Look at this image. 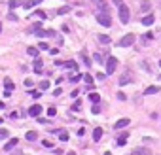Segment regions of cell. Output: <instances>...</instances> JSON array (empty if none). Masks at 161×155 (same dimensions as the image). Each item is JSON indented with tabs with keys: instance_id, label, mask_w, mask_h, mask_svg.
<instances>
[{
	"instance_id": "1",
	"label": "cell",
	"mask_w": 161,
	"mask_h": 155,
	"mask_svg": "<svg viewBox=\"0 0 161 155\" xmlns=\"http://www.w3.org/2000/svg\"><path fill=\"white\" fill-rule=\"evenodd\" d=\"M95 17H97V21H99V23H101L102 27H106V28L112 27V17H110V13H108V12H99Z\"/></svg>"
},
{
	"instance_id": "2",
	"label": "cell",
	"mask_w": 161,
	"mask_h": 155,
	"mask_svg": "<svg viewBox=\"0 0 161 155\" xmlns=\"http://www.w3.org/2000/svg\"><path fill=\"white\" fill-rule=\"evenodd\" d=\"M117 12H120V21H121V23L123 25L129 23V17H131V15H129V8L125 4H121V6H117Z\"/></svg>"
},
{
	"instance_id": "3",
	"label": "cell",
	"mask_w": 161,
	"mask_h": 155,
	"mask_svg": "<svg viewBox=\"0 0 161 155\" xmlns=\"http://www.w3.org/2000/svg\"><path fill=\"white\" fill-rule=\"evenodd\" d=\"M116 66H117V59L116 57H108L106 59V76H110L116 72Z\"/></svg>"
},
{
	"instance_id": "4",
	"label": "cell",
	"mask_w": 161,
	"mask_h": 155,
	"mask_svg": "<svg viewBox=\"0 0 161 155\" xmlns=\"http://www.w3.org/2000/svg\"><path fill=\"white\" fill-rule=\"evenodd\" d=\"M135 42V34H125L120 42H117V47H129Z\"/></svg>"
},
{
	"instance_id": "5",
	"label": "cell",
	"mask_w": 161,
	"mask_h": 155,
	"mask_svg": "<svg viewBox=\"0 0 161 155\" xmlns=\"http://www.w3.org/2000/svg\"><path fill=\"white\" fill-rule=\"evenodd\" d=\"M40 114H42V106H40V104H34V106L29 108V115H30V117H38Z\"/></svg>"
},
{
	"instance_id": "6",
	"label": "cell",
	"mask_w": 161,
	"mask_h": 155,
	"mask_svg": "<svg viewBox=\"0 0 161 155\" xmlns=\"http://www.w3.org/2000/svg\"><path fill=\"white\" fill-rule=\"evenodd\" d=\"M17 142H19L17 138H10V140L6 142V146H4V151H12V149L17 146Z\"/></svg>"
},
{
	"instance_id": "7",
	"label": "cell",
	"mask_w": 161,
	"mask_h": 155,
	"mask_svg": "<svg viewBox=\"0 0 161 155\" xmlns=\"http://www.w3.org/2000/svg\"><path fill=\"white\" fill-rule=\"evenodd\" d=\"M93 2L97 4V8H99L101 12H108V2H106V0H93Z\"/></svg>"
},
{
	"instance_id": "8",
	"label": "cell",
	"mask_w": 161,
	"mask_h": 155,
	"mask_svg": "<svg viewBox=\"0 0 161 155\" xmlns=\"http://www.w3.org/2000/svg\"><path fill=\"white\" fill-rule=\"evenodd\" d=\"M127 125H129V119L123 117V119H120V121H116V123H114V129L120 130V129H123V127H127Z\"/></svg>"
},
{
	"instance_id": "9",
	"label": "cell",
	"mask_w": 161,
	"mask_h": 155,
	"mask_svg": "<svg viewBox=\"0 0 161 155\" xmlns=\"http://www.w3.org/2000/svg\"><path fill=\"white\" fill-rule=\"evenodd\" d=\"M42 68H44V62H42V59L36 57V61H34V72H36V74H44V72H42Z\"/></svg>"
},
{
	"instance_id": "10",
	"label": "cell",
	"mask_w": 161,
	"mask_h": 155,
	"mask_svg": "<svg viewBox=\"0 0 161 155\" xmlns=\"http://www.w3.org/2000/svg\"><path fill=\"white\" fill-rule=\"evenodd\" d=\"M101 138H102V129H101V127H95V129H93V140L99 142Z\"/></svg>"
},
{
	"instance_id": "11",
	"label": "cell",
	"mask_w": 161,
	"mask_h": 155,
	"mask_svg": "<svg viewBox=\"0 0 161 155\" xmlns=\"http://www.w3.org/2000/svg\"><path fill=\"white\" fill-rule=\"evenodd\" d=\"M61 66H64V68H70V70H78V64H76V61H67V62H63Z\"/></svg>"
},
{
	"instance_id": "12",
	"label": "cell",
	"mask_w": 161,
	"mask_h": 155,
	"mask_svg": "<svg viewBox=\"0 0 161 155\" xmlns=\"http://www.w3.org/2000/svg\"><path fill=\"white\" fill-rule=\"evenodd\" d=\"M42 0H25L23 2V6H25V9H30L32 6H36V4H40Z\"/></svg>"
},
{
	"instance_id": "13",
	"label": "cell",
	"mask_w": 161,
	"mask_h": 155,
	"mask_svg": "<svg viewBox=\"0 0 161 155\" xmlns=\"http://www.w3.org/2000/svg\"><path fill=\"white\" fill-rule=\"evenodd\" d=\"M154 21H155V17H154V15H146V17H142V25L150 27V25H154Z\"/></svg>"
},
{
	"instance_id": "14",
	"label": "cell",
	"mask_w": 161,
	"mask_h": 155,
	"mask_svg": "<svg viewBox=\"0 0 161 155\" xmlns=\"http://www.w3.org/2000/svg\"><path fill=\"white\" fill-rule=\"evenodd\" d=\"M23 2H25V0H10V9H15L17 6H23Z\"/></svg>"
},
{
	"instance_id": "15",
	"label": "cell",
	"mask_w": 161,
	"mask_h": 155,
	"mask_svg": "<svg viewBox=\"0 0 161 155\" xmlns=\"http://www.w3.org/2000/svg\"><path fill=\"white\" fill-rule=\"evenodd\" d=\"M25 138H27L29 142H34V140L38 138V134H36V132H34V130H29V132H27V134H25Z\"/></svg>"
},
{
	"instance_id": "16",
	"label": "cell",
	"mask_w": 161,
	"mask_h": 155,
	"mask_svg": "<svg viewBox=\"0 0 161 155\" xmlns=\"http://www.w3.org/2000/svg\"><path fill=\"white\" fill-rule=\"evenodd\" d=\"M4 87H6V91H13V81L10 80V78H6V80H4Z\"/></svg>"
},
{
	"instance_id": "17",
	"label": "cell",
	"mask_w": 161,
	"mask_h": 155,
	"mask_svg": "<svg viewBox=\"0 0 161 155\" xmlns=\"http://www.w3.org/2000/svg\"><path fill=\"white\" fill-rule=\"evenodd\" d=\"M55 132L59 134L61 142H67V140H68V132H67V130H55Z\"/></svg>"
},
{
	"instance_id": "18",
	"label": "cell",
	"mask_w": 161,
	"mask_h": 155,
	"mask_svg": "<svg viewBox=\"0 0 161 155\" xmlns=\"http://www.w3.org/2000/svg\"><path fill=\"white\" fill-rule=\"evenodd\" d=\"M131 80H133V78H131V74L127 72V74H125L123 78H120V85H125V83H129V81H131Z\"/></svg>"
},
{
	"instance_id": "19",
	"label": "cell",
	"mask_w": 161,
	"mask_h": 155,
	"mask_svg": "<svg viewBox=\"0 0 161 155\" xmlns=\"http://www.w3.org/2000/svg\"><path fill=\"white\" fill-rule=\"evenodd\" d=\"M89 102H93V104H97V102H101V96L97 95V93H89Z\"/></svg>"
},
{
	"instance_id": "20",
	"label": "cell",
	"mask_w": 161,
	"mask_h": 155,
	"mask_svg": "<svg viewBox=\"0 0 161 155\" xmlns=\"http://www.w3.org/2000/svg\"><path fill=\"white\" fill-rule=\"evenodd\" d=\"M159 91V87H155V85H152V87H148V89L144 91V95H155Z\"/></svg>"
},
{
	"instance_id": "21",
	"label": "cell",
	"mask_w": 161,
	"mask_h": 155,
	"mask_svg": "<svg viewBox=\"0 0 161 155\" xmlns=\"http://www.w3.org/2000/svg\"><path fill=\"white\" fill-rule=\"evenodd\" d=\"M99 42H101V43H106V46H108V43H110L112 40H110L108 36H106V34H99Z\"/></svg>"
},
{
	"instance_id": "22",
	"label": "cell",
	"mask_w": 161,
	"mask_h": 155,
	"mask_svg": "<svg viewBox=\"0 0 161 155\" xmlns=\"http://www.w3.org/2000/svg\"><path fill=\"white\" fill-rule=\"evenodd\" d=\"M27 53L30 55V57H38V47H29Z\"/></svg>"
},
{
	"instance_id": "23",
	"label": "cell",
	"mask_w": 161,
	"mask_h": 155,
	"mask_svg": "<svg viewBox=\"0 0 161 155\" xmlns=\"http://www.w3.org/2000/svg\"><path fill=\"white\" fill-rule=\"evenodd\" d=\"M68 12H70V8H68V6H63V8L57 9V13H59V15H64V13H68Z\"/></svg>"
},
{
	"instance_id": "24",
	"label": "cell",
	"mask_w": 161,
	"mask_h": 155,
	"mask_svg": "<svg viewBox=\"0 0 161 155\" xmlns=\"http://www.w3.org/2000/svg\"><path fill=\"white\" fill-rule=\"evenodd\" d=\"M10 136V130H6V129H0V140H6Z\"/></svg>"
},
{
	"instance_id": "25",
	"label": "cell",
	"mask_w": 161,
	"mask_h": 155,
	"mask_svg": "<svg viewBox=\"0 0 161 155\" xmlns=\"http://www.w3.org/2000/svg\"><path fill=\"white\" fill-rule=\"evenodd\" d=\"M83 80H85V83H87V85H93V76H91V74H83Z\"/></svg>"
},
{
	"instance_id": "26",
	"label": "cell",
	"mask_w": 161,
	"mask_h": 155,
	"mask_svg": "<svg viewBox=\"0 0 161 155\" xmlns=\"http://www.w3.org/2000/svg\"><path fill=\"white\" fill-rule=\"evenodd\" d=\"M32 34H34V36H38V38H42V36H46V30H44V28H38V30H34V32H32Z\"/></svg>"
},
{
	"instance_id": "27",
	"label": "cell",
	"mask_w": 161,
	"mask_h": 155,
	"mask_svg": "<svg viewBox=\"0 0 161 155\" xmlns=\"http://www.w3.org/2000/svg\"><path fill=\"white\" fill-rule=\"evenodd\" d=\"M140 8H142V12H148V9H150V2H148V0H142Z\"/></svg>"
},
{
	"instance_id": "28",
	"label": "cell",
	"mask_w": 161,
	"mask_h": 155,
	"mask_svg": "<svg viewBox=\"0 0 161 155\" xmlns=\"http://www.w3.org/2000/svg\"><path fill=\"white\" fill-rule=\"evenodd\" d=\"M82 78H83L82 74H74V76L70 78V81H72V83H76V81H80V80H82Z\"/></svg>"
},
{
	"instance_id": "29",
	"label": "cell",
	"mask_w": 161,
	"mask_h": 155,
	"mask_svg": "<svg viewBox=\"0 0 161 155\" xmlns=\"http://www.w3.org/2000/svg\"><path fill=\"white\" fill-rule=\"evenodd\" d=\"M38 49H46V51H48V49H49L48 42H40V43H38Z\"/></svg>"
},
{
	"instance_id": "30",
	"label": "cell",
	"mask_w": 161,
	"mask_h": 155,
	"mask_svg": "<svg viewBox=\"0 0 161 155\" xmlns=\"http://www.w3.org/2000/svg\"><path fill=\"white\" fill-rule=\"evenodd\" d=\"M42 146L44 148H53V142L51 140H42Z\"/></svg>"
},
{
	"instance_id": "31",
	"label": "cell",
	"mask_w": 161,
	"mask_h": 155,
	"mask_svg": "<svg viewBox=\"0 0 161 155\" xmlns=\"http://www.w3.org/2000/svg\"><path fill=\"white\" fill-rule=\"evenodd\" d=\"M125 142H127V134H123L120 140H117V146H125Z\"/></svg>"
},
{
	"instance_id": "32",
	"label": "cell",
	"mask_w": 161,
	"mask_h": 155,
	"mask_svg": "<svg viewBox=\"0 0 161 155\" xmlns=\"http://www.w3.org/2000/svg\"><path fill=\"white\" fill-rule=\"evenodd\" d=\"M34 13H36L40 19H46V17H48V15H46V12H42V9H38V12H34Z\"/></svg>"
},
{
	"instance_id": "33",
	"label": "cell",
	"mask_w": 161,
	"mask_h": 155,
	"mask_svg": "<svg viewBox=\"0 0 161 155\" xmlns=\"http://www.w3.org/2000/svg\"><path fill=\"white\" fill-rule=\"evenodd\" d=\"M136 151H138V153H142V155H150V151H148L146 148H136Z\"/></svg>"
},
{
	"instance_id": "34",
	"label": "cell",
	"mask_w": 161,
	"mask_h": 155,
	"mask_svg": "<svg viewBox=\"0 0 161 155\" xmlns=\"http://www.w3.org/2000/svg\"><path fill=\"white\" fill-rule=\"evenodd\" d=\"M40 87H42V91H46L48 87H49V81H42V83H40Z\"/></svg>"
},
{
	"instance_id": "35",
	"label": "cell",
	"mask_w": 161,
	"mask_h": 155,
	"mask_svg": "<svg viewBox=\"0 0 161 155\" xmlns=\"http://www.w3.org/2000/svg\"><path fill=\"white\" fill-rule=\"evenodd\" d=\"M95 61H97V62H104V59H102V55H99V53L95 55Z\"/></svg>"
},
{
	"instance_id": "36",
	"label": "cell",
	"mask_w": 161,
	"mask_h": 155,
	"mask_svg": "<svg viewBox=\"0 0 161 155\" xmlns=\"http://www.w3.org/2000/svg\"><path fill=\"white\" fill-rule=\"evenodd\" d=\"M38 28H42V23H34V25H32V32L38 30Z\"/></svg>"
},
{
	"instance_id": "37",
	"label": "cell",
	"mask_w": 161,
	"mask_h": 155,
	"mask_svg": "<svg viewBox=\"0 0 161 155\" xmlns=\"http://www.w3.org/2000/svg\"><path fill=\"white\" fill-rule=\"evenodd\" d=\"M99 112H101V106L95 104V106H93V114H99Z\"/></svg>"
},
{
	"instance_id": "38",
	"label": "cell",
	"mask_w": 161,
	"mask_h": 155,
	"mask_svg": "<svg viewBox=\"0 0 161 155\" xmlns=\"http://www.w3.org/2000/svg\"><path fill=\"white\" fill-rule=\"evenodd\" d=\"M55 114H57L55 108H49V110H48V115H55Z\"/></svg>"
},
{
	"instance_id": "39",
	"label": "cell",
	"mask_w": 161,
	"mask_h": 155,
	"mask_svg": "<svg viewBox=\"0 0 161 155\" xmlns=\"http://www.w3.org/2000/svg\"><path fill=\"white\" fill-rule=\"evenodd\" d=\"M144 38H146V40H154V34H152V32H146Z\"/></svg>"
},
{
	"instance_id": "40",
	"label": "cell",
	"mask_w": 161,
	"mask_h": 155,
	"mask_svg": "<svg viewBox=\"0 0 161 155\" xmlns=\"http://www.w3.org/2000/svg\"><path fill=\"white\" fill-rule=\"evenodd\" d=\"M8 19H10V21H17V15H13V13H8Z\"/></svg>"
},
{
	"instance_id": "41",
	"label": "cell",
	"mask_w": 161,
	"mask_h": 155,
	"mask_svg": "<svg viewBox=\"0 0 161 155\" xmlns=\"http://www.w3.org/2000/svg\"><path fill=\"white\" fill-rule=\"evenodd\" d=\"M117 98H120V100H125V98H127V96H125V95H123V93L120 91V93H117Z\"/></svg>"
},
{
	"instance_id": "42",
	"label": "cell",
	"mask_w": 161,
	"mask_h": 155,
	"mask_svg": "<svg viewBox=\"0 0 161 155\" xmlns=\"http://www.w3.org/2000/svg\"><path fill=\"white\" fill-rule=\"evenodd\" d=\"M46 36H55V30H46Z\"/></svg>"
},
{
	"instance_id": "43",
	"label": "cell",
	"mask_w": 161,
	"mask_h": 155,
	"mask_svg": "<svg viewBox=\"0 0 161 155\" xmlns=\"http://www.w3.org/2000/svg\"><path fill=\"white\" fill-rule=\"evenodd\" d=\"M78 95H80V91H78V89H74V91H72V98H76Z\"/></svg>"
},
{
	"instance_id": "44",
	"label": "cell",
	"mask_w": 161,
	"mask_h": 155,
	"mask_svg": "<svg viewBox=\"0 0 161 155\" xmlns=\"http://www.w3.org/2000/svg\"><path fill=\"white\" fill-rule=\"evenodd\" d=\"M61 93H63V89H55V91H53V95H55V96H59Z\"/></svg>"
},
{
	"instance_id": "45",
	"label": "cell",
	"mask_w": 161,
	"mask_h": 155,
	"mask_svg": "<svg viewBox=\"0 0 161 155\" xmlns=\"http://www.w3.org/2000/svg\"><path fill=\"white\" fill-rule=\"evenodd\" d=\"M10 117H13V119H17V117H19V114H17V112H12V114H10Z\"/></svg>"
},
{
	"instance_id": "46",
	"label": "cell",
	"mask_w": 161,
	"mask_h": 155,
	"mask_svg": "<svg viewBox=\"0 0 161 155\" xmlns=\"http://www.w3.org/2000/svg\"><path fill=\"white\" fill-rule=\"evenodd\" d=\"M114 4H116V6H121L123 2H121V0H114Z\"/></svg>"
},
{
	"instance_id": "47",
	"label": "cell",
	"mask_w": 161,
	"mask_h": 155,
	"mask_svg": "<svg viewBox=\"0 0 161 155\" xmlns=\"http://www.w3.org/2000/svg\"><path fill=\"white\" fill-rule=\"evenodd\" d=\"M67 155H76V151H68V153H67Z\"/></svg>"
},
{
	"instance_id": "48",
	"label": "cell",
	"mask_w": 161,
	"mask_h": 155,
	"mask_svg": "<svg viewBox=\"0 0 161 155\" xmlns=\"http://www.w3.org/2000/svg\"><path fill=\"white\" fill-rule=\"evenodd\" d=\"M133 155H142V153H138V151H136V149H135V151H133Z\"/></svg>"
},
{
	"instance_id": "49",
	"label": "cell",
	"mask_w": 161,
	"mask_h": 155,
	"mask_svg": "<svg viewBox=\"0 0 161 155\" xmlns=\"http://www.w3.org/2000/svg\"><path fill=\"white\" fill-rule=\"evenodd\" d=\"M104 155H112V153H110V151H106V153H104Z\"/></svg>"
},
{
	"instance_id": "50",
	"label": "cell",
	"mask_w": 161,
	"mask_h": 155,
	"mask_svg": "<svg viewBox=\"0 0 161 155\" xmlns=\"http://www.w3.org/2000/svg\"><path fill=\"white\" fill-rule=\"evenodd\" d=\"M159 66H161V61H159Z\"/></svg>"
},
{
	"instance_id": "51",
	"label": "cell",
	"mask_w": 161,
	"mask_h": 155,
	"mask_svg": "<svg viewBox=\"0 0 161 155\" xmlns=\"http://www.w3.org/2000/svg\"><path fill=\"white\" fill-rule=\"evenodd\" d=\"M0 30H2V27H0Z\"/></svg>"
}]
</instances>
